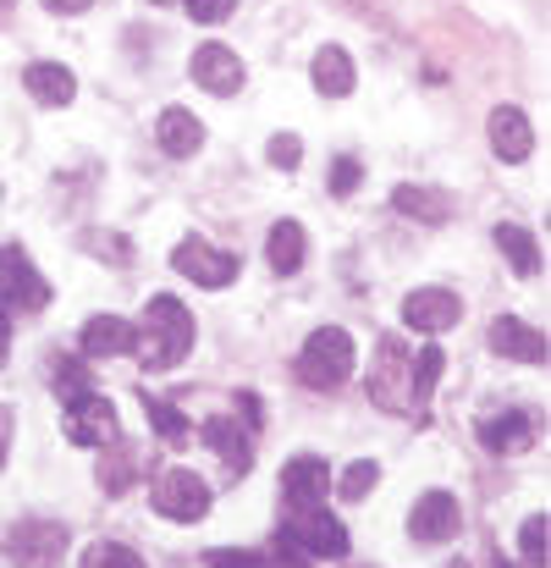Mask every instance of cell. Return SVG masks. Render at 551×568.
<instances>
[{"label":"cell","mask_w":551,"mask_h":568,"mask_svg":"<svg viewBox=\"0 0 551 568\" xmlns=\"http://www.w3.org/2000/svg\"><path fill=\"white\" fill-rule=\"evenodd\" d=\"M369 403L386 408V414H419V392H414V365H408V348L402 337H380L375 348V365H369Z\"/></svg>","instance_id":"cell-3"},{"label":"cell","mask_w":551,"mask_h":568,"mask_svg":"<svg viewBox=\"0 0 551 568\" xmlns=\"http://www.w3.org/2000/svg\"><path fill=\"white\" fill-rule=\"evenodd\" d=\"M155 6H172V0H155Z\"/></svg>","instance_id":"cell-40"},{"label":"cell","mask_w":551,"mask_h":568,"mask_svg":"<svg viewBox=\"0 0 551 568\" xmlns=\"http://www.w3.org/2000/svg\"><path fill=\"white\" fill-rule=\"evenodd\" d=\"M265 155H271L276 172H298V166H304V144H298V133H276V139L265 144Z\"/></svg>","instance_id":"cell-32"},{"label":"cell","mask_w":551,"mask_h":568,"mask_svg":"<svg viewBox=\"0 0 551 568\" xmlns=\"http://www.w3.org/2000/svg\"><path fill=\"white\" fill-rule=\"evenodd\" d=\"M354 359H359L354 337H348L343 326H320V332H309V343L298 348V381H304L309 392H337L343 381L354 376Z\"/></svg>","instance_id":"cell-2"},{"label":"cell","mask_w":551,"mask_h":568,"mask_svg":"<svg viewBox=\"0 0 551 568\" xmlns=\"http://www.w3.org/2000/svg\"><path fill=\"white\" fill-rule=\"evenodd\" d=\"M22 89H28L39 105H50V111H61V105L78 100V78H72L61 61H33V67L22 72Z\"/></svg>","instance_id":"cell-19"},{"label":"cell","mask_w":551,"mask_h":568,"mask_svg":"<svg viewBox=\"0 0 551 568\" xmlns=\"http://www.w3.org/2000/svg\"><path fill=\"white\" fill-rule=\"evenodd\" d=\"M44 304H50V287H44V276L33 271L28 248H22V243H6V248H0V310H6V315H11V310L33 315V310H44Z\"/></svg>","instance_id":"cell-4"},{"label":"cell","mask_w":551,"mask_h":568,"mask_svg":"<svg viewBox=\"0 0 551 568\" xmlns=\"http://www.w3.org/2000/svg\"><path fill=\"white\" fill-rule=\"evenodd\" d=\"M6 354H11V315L0 310V371H6Z\"/></svg>","instance_id":"cell-39"},{"label":"cell","mask_w":551,"mask_h":568,"mask_svg":"<svg viewBox=\"0 0 551 568\" xmlns=\"http://www.w3.org/2000/svg\"><path fill=\"white\" fill-rule=\"evenodd\" d=\"M265 568H309V564H304V558H298V547L282 536V541H276V552L265 558Z\"/></svg>","instance_id":"cell-36"},{"label":"cell","mask_w":551,"mask_h":568,"mask_svg":"<svg viewBox=\"0 0 551 568\" xmlns=\"http://www.w3.org/2000/svg\"><path fill=\"white\" fill-rule=\"evenodd\" d=\"M309 78H315V89H320L326 100H343V94H354V83H359V67H354V55H348L343 44H320V50H315V67H309Z\"/></svg>","instance_id":"cell-18"},{"label":"cell","mask_w":551,"mask_h":568,"mask_svg":"<svg viewBox=\"0 0 551 568\" xmlns=\"http://www.w3.org/2000/svg\"><path fill=\"white\" fill-rule=\"evenodd\" d=\"M204 442L221 453V464H226V475L232 480H243L248 475V464H254V430L243 425V419H204Z\"/></svg>","instance_id":"cell-15"},{"label":"cell","mask_w":551,"mask_h":568,"mask_svg":"<svg viewBox=\"0 0 551 568\" xmlns=\"http://www.w3.org/2000/svg\"><path fill=\"white\" fill-rule=\"evenodd\" d=\"M391 210L408 215V221H447V215H452V199H447L441 189L402 183V189H391Z\"/></svg>","instance_id":"cell-22"},{"label":"cell","mask_w":551,"mask_h":568,"mask_svg":"<svg viewBox=\"0 0 551 568\" xmlns=\"http://www.w3.org/2000/svg\"><path fill=\"white\" fill-rule=\"evenodd\" d=\"M326 183H331V193L343 199V193H354V189H359V183H365V166H359L354 155H343V161L331 166V178H326Z\"/></svg>","instance_id":"cell-33"},{"label":"cell","mask_w":551,"mask_h":568,"mask_svg":"<svg viewBox=\"0 0 551 568\" xmlns=\"http://www.w3.org/2000/svg\"><path fill=\"white\" fill-rule=\"evenodd\" d=\"M282 497H287L293 508L326 503V497H331V469H326V458H315V453L287 458V469H282Z\"/></svg>","instance_id":"cell-12"},{"label":"cell","mask_w":551,"mask_h":568,"mask_svg":"<svg viewBox=\"0 0 551 568\" xmlns=\"http://www.w3.org/2000/svg\"><path fill=\"white\" fill-rule=\"evenodd\" d=\"M193 83L198 89H210L215 100H226V94H237L243 89V61H237V50H226V44H198L193 50Z\"/></svg>","instance_id":"cell-11"},{"label":"cell","mask_w":551,"mask_h":568,"mask_svg":"<svg viewBox=\"0 0 551 568\" xmlns=\"http://www.w3.org/2000/svg\"><path fill=\"white\" fill-rule=\"evenodd\" d=\"M155 514L161 519H177V525H198L210 514V486L193 475V469H161L155 475Z\"/></svg>","instance_id":"cell-6"},{"label":"cell","mask_w":551,"mask_h":568,"mask_svg":"<svg viewBox=\"0 0 551 568\" xmlns=\"http://www.w3.org/2000/svg\"><path fill=\"white\" fill-rule=\"evenodd\" d=\"M133 343H139V326L122 315H89V326L78 332L83 359H122V354H133Z\"/></svg>","instance_id":"cell-14"},{"label":"cell","mask_w":551,"mask_h":568,"mask_svg":"<svg viewBox=\"0 0 551 568\" xmlns=\"http://www.w3.org/2000/svg\"><path fill=\"white\" fill-rule=\"evenodd\" d=\"M172 265H177V276L198 282V287H232L237 282V260L226 248H210L204 237H183L177 254H172Z\"/></svg>","instance_id":"cell-9"},{"label":"cell","mask_w":551,"mask_h":568,"mask_svg":"<svg viewBox=\"0 0 551 568\" xmlns=\"http://www.w3.org/2000/svg\"><path fill=\"white\" fill-rule=\"evenodd\" d=\"M139 464H133V447L127 442H105V458H100V491L105 497H122L133 486Z\"/></svg>","instance_id":"cell-25"},{"label":"cell","mask_w":551,"mask_h":568,"mask_svg":"<svg viewBox=\"0 0 551 568\" xmlns=\"http://www.w3.org/2000/svg\"><path fill=\"white\" fill-rule=\"evenodd\" d=\"M298 552H315V558H348V525L331 514V508H293L287 530H282Z\"/></svg>","instance_id":"cell-5"},{"label":"cell","mask_w":551,"mask_h":568,"mask_svg":"<svg viewBox=\"0 0 551 568\" xmlns=\"http://www.w3.org/2000/svg\"><path fill=\"white\" fill-rule=\"evenodd\" d=\"M375 480H380V464L375 458H354L343 469V480H331V491H343V503H365L369 491H375Z\"/></svg>","instance_id":"cell-26"},{"label":"cell","mask_w":551,"mask_h":568,"mask_svg":"<svg viewBox=\"0 0 551 568\" xmlns=\"http://www.w3.org/2000/svg\"><path fill=\"white\" fill-rule=\"evenodd\" d=\"M458 315H463V304H458V293H447V287H414V293L402 298V326H408V332H425V337L452 332Z\"/></svg>","instance_id":"cell-10"},{"label":"cell","mask_w":551,"mask_h":568,"mask_svg":"<svg viewBox=\"0 0 551 568\" xmlns=\"http://www.w3.org/2000/svg\"><path fill=\"white\" fill-rule=\"evenodd\" d=\"M44 11H55V17H78V11H89L94 0H39Z\"/></svg>","instance_id":"cell-37"},{"label":"cell","mask_w":551,"mask_h":568,"mask_svg":"<svg viewBox=\"0 0 551 568\" xmlns=\"http://www.w3.org/2000/svg\"><path fill=\"white\" fill-rule=\"evenodd\" d=\"M155 139H161V150H166L172 161H187V155H198V144H204V122H198L187 105H166L161 122H155Z\"/></svg>","instance_id":"cell-20"},{"label":"cell","mask_w":551,"mask_h":568,"mask_svg":"<svg viewBox=\"0 0 551 568\" xmlns=\"http://www.w3.org/2000/svg\"><path fill=\"white\" fill-rule=\"evenodd\" d=\"M497 248L508 254V265H513L519 276H535V271H541V248H535V232H524V226L502 221V226H497Z\"/></svg>","instance_id":"cell-24"},{"label":"cell","mask_w":551,"mask_h":568,"mask_svg":"<svg viewBox=\"0 0 551 568\" xmlns=\"http://www.w3.org/2000/svg\"><path fill=\"white\" fill-rule=\"evenodd\" d=\"M0 6H11V0H0Z\"/></svg>","instance_id":"cell-42"},{"label":"cell","mask_w":551,"mask_h":568,"mask_svg":"<svg viewBox=\"0 0 551 568\" xmlns=\"http://www.w3.org/2000/svg\"><path fill=\"white\" fill-rule=\"evenodd\" d=\"M491 348H497L502 359H519V365H541V359H547V337H541L530 321H519V315H502V321L491 326Z\"/></svg>","instance_id":"cell-17"},{"label":"cell","mask_w":551,"mask_h":568,"mask_svg":"<svg viewBox=\"0 0 551 568\" xmlns=\"http://www.w3.org/2000/svg\"><path fill=\"white\" fill-rule=\"evenodd\" d=\"M61 430H67V442H72V447H105V442H116V403L89 392V397L67 403Z\"/></svg>","instance_id":"cell-8"},{"label":"cell","mask_w":551,"mask_h":568,"mask_svg":"<svg viewBox=\"0 0 551 568\" xmlns=\"http://www.w3.org/2000/svg\"><path fill=\"white\" fill-rule=\"evenodd\" d=\"M55 392H61L67 403L89 397V365H78V359H55Z\"/></svg>","instance_id":"cell-31"},{"label":"cell","mask_w":551,"mask_h":568,"mask_svg":"<svg viewBox=\"0 0 551 568\" xmlns=\"http://www.w3.org/2000/svg\"><path fill=\"white\" fill-rule=\"evenodd\" d=\"M210 568H265L259 552H243V547H221V552H204Z\"/></svg>","instance_id":"cell-34"},{"label":"cell","mask_w":551,"mask_h":568,"mask_svg":"<svg viewBox=\"0 0 551 568\" xmlns=\"http://www.w3.org/2000/svg\"><path fill=\"white\" fill-rule=\"evenodd\" d=\"M83 568H144V558L122 541H94V547H83Z\"/></svg>","instance_id":"cell-27"},{"label":"cell","mask_w":551,"mask_h":568,"mask_svg":"<svg viewBox=\"0 0 551 568\" xmlns=\"http://www.w3.org/2000/svg\"><path fill=\"white\" fill-rule=\"evenodd\" d=\"M441 371H447V354H441L436 343H425V348H419V359H414V392H419V403L436 392Z\"/></svg>","instance_id":"cell-29"},{"label":"cell","mask_w":551,"mask_h":568,"mask_svg":"<svg viewBox=\"0 0 551 568\" xmlns=\"http://www.w3.org/2000/svg\"><path fill=\"white\" fill-rule=\"evenodd\" d=\"M11 425H17V414L0 408V469H6V453H11Z\"/></svg>","instance_id":"cell-38"},{"label":"cell","mask_w":551,"mask_h":568,"mask_svg":"<svg viewBox=\"0 0 551 568\" xmlns=\"http://www.w3.org/2000/svg\"><path fill=\"white\" fill-rule=\"evenodd\" d=\"M144 408H150V425H155V436H166L172 447H183V442H187L183 414H177L172 403H161V397H150V392H144Z\"/></svg>","instance_id":"cell-28"},{"label":"cell","mask_w":551,"mask_h":568,"mask_svg":"<svg viewBox=\"0 0 551 568\" xmlns=\"http://www.w3.org/2000/svg\"><path fill=\"white\" fill-rule=\"evenodd\" d=\"M458 525H463V514H458V497L452 491H425L414 503V514H408V536L414 541H452Z\"/></svg>","instance_id":"cell-13"},{"label":"cell","mask_w":551,"mask_h":568,"mask_svg":"<svg viewBox=\"0 0 551 568\" xmlns=\"http://www.w3.org/2000/svg\"><path fill=\"white\" fill-rule=\"evenodd\" d=\"M491 150H497V161H508V166H524V161H530L535 133H530V116H524L519 105H497V111H491Z\"/></svg>","instance_id":"cell-16"},{"label":"cell","mask_w":551,"mask_h":568,"mask_svg":"<svg viewBox=\"0 0 551 568\" xmlns=\"http://www.w3.org/2000/svg\"><path fill=\"white\" fill-rule=\"evenodd\" d=\"M187 348H193V315H187L183 298H172V293H161V298H150L144 304V326H139V343H133V354H139V365L155 376V371H172V365H183Z\"/></svg>","instance_id":"cell-1"},{"label":"cell","mask_w":551,"mask_h":568,"mask_svg":"<svg viewBox=\"0 0 551 568\" xmlns=\"http://www.w3.org/2000/svg\"><path fill=\"white\" fill-rule=\"evenodd\" d=\"M61 552H67V530L50 525V519H22L6 536V564L11 568H61Z\"/></svg>","instance_id":"cell-7"},{"label":"cell","mask_w":551,"mask_h":568,"mask_svg":"<svg viewBox=\"0 0 551 568\" xmlns=\"http://www.w3.org/2000/svg\"><path fill=\"white\" fill-rule=\"evenodd\" d=\"M480 436H486V447H491V453H519V447H530L535 419H530L524 408H508V414L486 419V425H480Z\"/></svg>","instance_id":"cell-23"},{"label":"cell","mask_w":551,"mask_h":568,"mask_svg":"<svg viewBox=\"0 0 551 568\" xmlns=\"http://www.w3.org/2000/svg\"><path fill=\"white\" fill-rule=\"evenodd\" d=\"M304 254H309V232H304L298 221H276L271 237H265V260H271V271H276V276H293V271L304 265Z\"/></svg>","instance_id":"cell-21"},{"label":"cell","mask_w":551,"mask_h":568,"mask_svg":"<svg viewBox=\"0 0 551 568\" xmlns=\"http://www.w3.org/2000/svg\"><path fill=\"white\" fill-rule=\"evenodd\" d=\"M0 193H6V189H0Z\"/></svg>","instance_id":"cell-43"},{"label":"cell","mask_w":551,"mask_h":568,"mask_svg":"<svg viewBox=\"0 0 551 568\" xmlns=\"http://www.w3.org/2000/svg\"><path fill=\"white\" fill-rule=\"evenodd\" d=\"M183 6L193 22H226V17L237 11V0H183Z\"/></svg>","instance_id":"cell-35"},{"label":"cell","mask_w":551,"mask_h":568,"mask_svg":"<svg viewBox=\"0 0 551 568\" xmlns=\"http://www.w3.org/2000/svg\"><path fill=\"white\" fill-rule=\"evenodd\" d=\"M519 552H524L530 568H547V514H530L519 525Z\"/></svg>","instance_id":"cell-30"},{"label":"cell","mask_w":551,"mask_h":568,"mask_svg":"<svg viewBox=\"0 0 551 568\" xmlns=\"http://www.w3.org/2000/svg\"><path fill=\"white\" fill-rule=\"evenodd\" d=\"M497 568H513V564H497Z\"/></svg>","instance_id":"cell-41"}]
</instances>
